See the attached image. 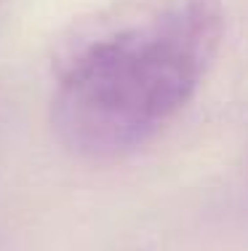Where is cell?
Segmentation results:
<instances>
[{"label":"cell","instance_id":"obj_1","mask_svg":"<svg viewBox=\"0 0 248 251\" xmlns=\"http://www.w3.org/2000/svg\"><path fill=\"white\" fill-rule=\"evenodd\" d=\"M224 29L222 0H123L80 22L56 56L59 142L96 163L150 145L195 99Z\"/></svg>","mask_w":248,"mask_h":251}]
</instances>
